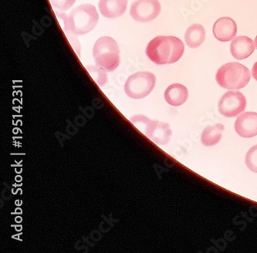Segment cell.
Here are the masks:
<instances>
[{"label":"cell","instance_id":"9a60e30c","mask_svg":"<svg viewBox=\"0 0 257 253\" xmlns=\"http://www.w3.org/2000/svg\"><path fill=\"white\" fill-rule=\"evenodd\" d=\"M205 40V30L200 24H193L186 32L185 40L188 47L197 48L200 47Z\"/></svg>","mask_w":257,"mask_h":253},{"label":"cell","instance_id":"2e32d148","mask_svg":"<svg viewBox=\"0 0 257 253\" xmlns=\"http://www.w3.org/2000/svg\"><path fill=\"white\" fill-rule=\"evenodd\" d=\"M87 70L90 73L92 78L98 84L100 87H104L107 83V77L105 70L100 68L98 66H87Z\"/></svg>","mask_w":257,"mask_h":253},{"label":"cell","instance_id":"5bb4252c","mask_svg":"<svg viewBox=\"0 0 257 253\" xmlns=\"http://www.w3.org/2000/svg\"><path fill=\"white\" fill-rule=\"evenodd\" d=\"M224 130L225 128L222 123H215L205 128L201 135V142L205 147L218 145L222 140Z\"/></svg>","mask_w":257,"mask_h":253},{"label":"cell","instance_id":"3957f363","mask_svg":"<svg viewBox=\"0 0 257 253\" xmlns=\"http://www.w3.org/2000/svg\"><path fill=\"white\" fill-rule=\"evenodd\" d=\"M251 75L249 69L238 62L225 63L216 72L218 84L226 90H240L247 85Z\"/></svg>","mask_w":257,"mask_h":253},{"label":"cell","instance_id":"7c38bea8","mask_svg":"<svg viewBox=\"0 0 257 253\" xmlns=\"http://www.w3.org/2000/svg\"><path fill=\"white\" fill-rule=\"evenodd\" d=\"M127 0H100L99 10L103 17L116 19L125 13Z\"/></svg>","mask_w":257,"mask_h":253},{"label":"cell","instance_id":"30bf717a","mask_svg":"<svg viewBox=\"0 0 257 253\" xmlns=\"http://www.w3.org/2000/svg\"><path fill=\"white\" fill-rule=\"evenodd\" d=\"M212 32L214 37L219 41H231L236 35L237 25L230 17H222L214 24Z\"/></svg>","mask_w":257,"mask_h":253},{"label":"cell","instance_id":"277c9868","mask_svg":"<svg viewBox=\"0 0 257 253\" xmlns=\"http://www.w3.org/2000/svg\"><path fill=\"white\" fill-rule=\"evenodd\" d=\"M93 56L97 66L105 71H114L120 64V49L110 37H100L96 41Z\"/></svg>","mask_w":257,"mask_h":253},{"label":"cell","instance_id":"ffe728a7","mask_svg":"<svg viewBox=\"0 0 257 253\" xmlns=\"http://www.w3.org/2000/svg\"><path fill=\"white\" fill-rule=\"evenodd\" d=\"M254 43H255V46L257 49V36H256V37H255V42H254Z\"/></svg>","mask_w":257,"mask_h":253},{"label":"cell","instance_id":"7a4b0ae2","mask_svg":"<svg viewBox=\"0 0 257 253\" xmlns=\"http://www.w3.org/2000/svg\"><path fill=\"white\" fill-rule=\"evenodd\" d=\"M183 42L172 36H159L151 40L146 48V54L158 65L172 64L179 61L184 54Z\"/></svg>","mask_w":257,"mask_h":253},{"label":"cell","instance_id":"ba28073f","mask_svg":"<svg viewBox=\"0 0 257 253\" xmlns=\"http://www.w3.org/2000/svg\"><path fill=\"white\" fill-rule=\"evenodd\" d=\"M161 9L159 0H137L131 7L130 15L138 22H151L159 17Z\"/></svg>","mask_w":257,"mask_h":253},{"label":"cell","instance_id":"52a82bcc","mask_svg":"<svg viewBox=\"0 0 257 253\" xmlns=\"http://www.w3.org/2000/svg\"><path fill=\"white\" fill-rule=\"evenodd\" d=\"M246 107V99L239 91H231L225 93L219 99L218 110L219 113L226 117H237Z\"/></svg>","mask_w":257,"mask_h":253},{"label":"cell","instance_id":"e0dca14e","mask_svg":"<svg viewBox=\"0 0 257 253\" xmlns=\"http://www.w3.org/2000/svg\"><path fill=\"white\" fill-rule=\"evenodd\" d=\"M245 165L251 172L257 173V145L252 147L245 155Z\"/></svg>","mask_w":257,"mask_h":253},{"label":"cell","instance_id":"8fae6325","mask_svg":"<svg viewBox=\"0 0 257 253\" xmlns=\"http://www.w3.org/2000/svg\"><path fill=\"white\" fill-rule=\"evenodd\" d=\"M255 50V43L245 36L235 37L230 44V53L238 60L248 58Z\"/></svg>","mask_w":257,"mask_h":253},{"label":"cell","instance_id":"4fadbf2b","mask_svg":"<svg viewBox=\"0 0 257 253\" xmlns=\"http://www.w3.org/2000/svg\"><path fill=\"white\" fill-rule=\"evenodd\" d=\"M189 97L186 87L181 83H174L167 87L165 92L166 102L173 107H179L186 103Z\"/></svg>","mask_w":257,"mask_h":253},{"label":"cell","instance_id":"9c48e42d","mask_svg":"<svg viewBox=\"0 0 257 253\" xmlns=\"http://www.w3.org/2000/svg\"><path fill=\"white\" fill-rule=\"evenodd\" d=\"M235 130L244 139H250L257 135V113L245 112L239 115L235 122Z\"/></svg>","mask_w":257,"mask_h":253},{"label":"cell","instance_id":"ac0fdd59","mask_svg":"<svg viewBox=\"0 0 257 253\" xmlns=\"http://www.w3.org/2000/svg\"><path fill=\"white\" fill-rule=\"evenodd\" d=\"M50 1L54 8L57 9L60 11H66L69 10L76 2V0H50Z\"/></svg>","mask_w":257,"mask_h":253},{"label":"cell","instance_id":"5b68a950","mask_svg":"<svg viewBox=\"0 0 257 253\" xmlns=\"http://www.w3.org/2000/svg\"><path fill=\"white\" fill-rule=\"evenodd\" d=\"M131 121L139 131L157 145H166L170 141L172 132L169 123L150 120L146 116L140 114L132 117Z\"/></svg>","mask_w":257,"mask_h":253},{"label":"cell","instance_id":"6da1fadb","mask_svg":"<svg viewBox=\"0 0 257 253\" xmlns=\"http://www.w3.org/2000/svg\"><path fill=\"white\" fill-rule=\"evenodd\" d=\"M56 14L63 20L65 27L64 33L76 53L80 56V46L76 36L88 34L95 28L99 20L97 10L91 4H83L72 10L68 16L57 11Z\"/></svg>","mask_w":257,"mask_h":253},{"label":"cell","instance_id":"d6986e66","mask_svg":"<svg viewBox=\"0 0 257 253\" xmlns=\"http://www.w3.org/2000/svg\"><path fill=\"white\" fill-rule=\"evenodd\" d=\"M252 77L257 81V62L254 63L253 67L252 68Z\"/></svg>","mask_w":257,"mask_h":253},{"label":"cell","instance_id":"8992f818","mask_svg":"<svg viewBox=\"0 0 257 253\" xmlns=\"http://www.w3.org/2000/svg\"><path fill=\"white\" fill-rule=\"evenodd\" d=\"M156 77L150 72H139L130 76L124 85V91L131 98L142 99L149 96L156 86Z\"/></svg>","mask_w":257,"mask_h":253}]
</instances>
